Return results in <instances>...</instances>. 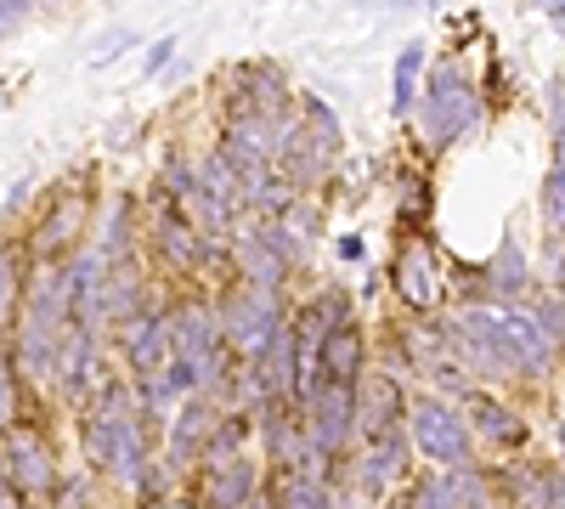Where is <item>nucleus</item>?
Masks as SVG:
<instances>
[{
    "label": "nucleus",
    "mask_w": 565,
    "mask_h": 509,
    "mask_svg": "<svg viewBox=\"0 0 565 509\" xmlns=\"http://www.w3.org/2000/svg\"><path fill=\"white\" fill-rule=\"evenodd\" d=\"M90 226H97V170H68L40 193V210L18 244L29 250V261L57 266L90 244Z\"/></svg>",
    "instance_id": "nucleus-1"
},
{
    "label": "nucleus",
    "mask_w": 565,
    "mask_h": 509,
    "mask_svg": "<svg viewBox=\"0 0 565 509\" xmlns=\"http://www.w3.org/2000/svg\"><path fill=\"white\" fill-rule=\"evenodd\" d=\"M289 289H260V284H238L226 277L215 289V311H221V335L238 351V362L266 357L282 335H289Z\"/></svg>",
    "instance_id": "nucleus-2"
},
{
    "label": "nucleus",
    "mask_w": 565,
    "mask_h": 509,
    "mask_svg": "<svg viewBox=\"0 0 565 509\" xmlns=\"http://www.w3.org/2000/svg\"><path fill=\"white\" fill-rule=\"evenodd\" d=\"M79 453L108 487L130 492L141 465L159 453V431L141 413H130V420H90V413H79Z\"/></svg>",
    "instance_id": "nucleus-3"
},
{
    "label": "nucleus",
    "mask_w": 565,
    "mask_h": 509,
    "mask_svg": "<svg viewBox=\"0 0 565 509\" xmlns=\"http://www.w3.org/2000/svg\"><path fill=\"white\" fill-rule=\"evenodd\" d=\"M481 114H487V103H481L476 79H469V68H463L458 57L436 63V74L424 79V97H418V108H413L418 130L430 136V148L463 142V136L481 125Z\"/></svg>",
    "instance_id": "nucleus-4"
},
{
    "label": "nucleus",
    "mask_w": 565,
    "mask_h": 509,
    "mask_svg": "<svg viewBox=\"0 0 565 509\" xmlns=\"http://www.w3.org/2000/svg\"><path fill=\"white\" fill-rule=\"evenodd\" d=\"M407 442L418 458L430 465H463L476 453V436H469L463 413L447 402V396H413L407 402Z\"/></svg>",
    "instance_id": "nucleus-5"
},
{
    "label": "nucleus",
    "mask_w": 565,
    "mask_h": 509,
    "mask_svg": "<svg viewBox=\"0 0 565 509\" xmlns=\"http://www.w3.org/2000/svg\"><path fill=\"white\" fill-rule=\"evenodd\" d=\"M0 447H7V470H12V487L29 498V503H45L57 492L63 470H57V447L52 436H45L29 413H18V420L0 431Z\"/></svg>",
    "instance_id": "nucleus-6"
},
{
    "label": "nucleus",
    "mask_w": 565,
    "mask_h": 509,
    "mask_svg": "<svg viewBox=\"0 0 565 509\" xmlns=\"http://www.w3.org/2000/svg\"><path fill=\"white\" fill-rule=\"evenodd\" d=\"M103 374H114L108 335L68 322V329L57 335V380H52V391H57L68 407H85V396L103 385Z\"/></svg>",
    "instance_id": "nucleus-7"
},
{
    "label": "nucleus",
    "mask_w": 565,
    "mask_h": 509,
    "mask_svg": "<svg viewBox=\"0 0 565 509\" xmlns=\"http://www.w3.org/2000/svg\"><path fill=\"white\" fill-rule=\"evenodd\" d=\"M391 284H396V300L407 306V317L441 311V261H436V250H430V238H424V233H402Z\"/></svg>",
    "instance_id": "nucleus-8"
},
{
    "label": "nucleus",
    "mask_w": 565,
    "mask_h": 509,
    "mask_svg": "<svg viewBox=\"0 0 565 509\" xmlns=\"http://www.w3.org/2000/svg\"><path fill=\"white\" fill-rule=\"evenodd\" d=\"M255 447H260V465L266 476H295L306 465V425H300V407L295 402H260L255 407Z\"/></svg>",
    "instance_id": "nucleus-9"
},
{
    "label": "nucleus",
    "mask_w": 565,
    "mask_h": 509,
    "mask_svg": "<svg viewBox=\"0 0 565 509\" xmlns=\"http://www.w3.org/2000/svg\"><path fill=\"white\" fill-rule=\"evenodd\" d=\"M300 425H306L311 453H351L356 447V391L351 385H322L300 407Z\"/></svg>",
    "instance_id": "nucleus-10"
},
{
    "label": "nucleus",
    "mask_w": 565,
    "mask_h": 509,
    "mask_svg": "<svg viewBox=\"0 0 565 509\" xmlns=\"http://www.w3.org/2000/svg\"><path fill=\"white\" fill-rule=\"evenodd\" d=\"M407 425L391 431V436H373V442H356L351 447V487L362 498H391L402 481H407Z\"/></svg>",
    "instance_id": "nucleus-11"
},
{
    "label": "nucleus",
    "mask_w": 565,
    "mask_h": 509,
    "mask_svg": "<svg viewBox=\"0 0 565 509\" xmlns=\"http://www.w3.org/2000/svg\"><path fill=\"white\" fill-rule=\"evenodd\" d=\"M407 380L391 374V368H367L356 380V442H373V436H391L407 425Z\"/></svg>",
    "instance_id": "nucleus-12"
},
{
    "label": "nucleus",
    "mask_w": 565,
    "mask_h": 509,
    "mask_svg": "<svg viewBox=\"0 0 565 509\" xmlns=\"http://www.w3.org/2000/svg\"><path fill=\"white\" fill-rule=\"evenodd\" d=\"M148 300H153V266H148V255L108 261V272H103V295H97L103 335H108V329H119V322H130Z\"/></svg>",
    "instance_id": "nucleus-13"
},
{
    "label": "nucleus",
    "mask_w": 565,
    "mask_h": 509,
    "mask_svg": "<svg viewBox=\"0 0 565 509\" xmlns=\"http://www.w3.org/2000/svg\"><path fill=\"white\" fill-rule=\"evenodd\" d=\"M215 420H221V402H210V396H186V402L170 413V420H164V431H159V453L170 458L181 476H193L199 453H204V436L215 431Z\"/></svg>",
    "instance_id": "nucleus-14"
},
{
    "label": "nucleus",
    "mask_w": 565,
    "mask_h": 509,
    "mask_svg": "<svg viewBox=\"0 0 565 509\" xmlns=\"http://www.w3.org/2000/svg\"><path fill=\"white\" fill-rule=\"evenodd\" d=\"M356 317V295L351 289H311V295H300V300H289V340L300 346V351H317L328 335L340 329V322H351Z\"/></svg>",
    "instance_id": "nucleus-15"
},
{
    "label": "nucleus",
    "mask_w": 565,
    "mask_h": 509,
    "mask_svg": "<svg viewBox=\"0 0 565 509\" xmlns=\"http://www.w3.org/2000/svg\"><path fill=\"white\" fill-rule=\"evenodd\" d=\"M57 335L63 329H40V322L18 317L7 329V357H12V374L23 391H52L57 380Z\"/></svg>",
    "instance_id": "nucleus-16"
},
{
    "label": "nucleus",
    "mask_w": 565,
    "mask_h": 509,
    "mask_svg": "<svg viewBox=\"0 0 565 509\" xmlns=\"http://www.w3.org/2000/svg\"><path fill=\"white\" fill-rule=\"evenodd\" d=\"M186 481H193V503L199 509H244L255 492H266V465L244 453V458H232V465H221V470H193Z\"/></svg>",
    "instance_id": "nucleus-17"
},
{
    "label": "nucleus",
    "mask_w": 565,
    "mask_h": 509,
    "mask_svg": "<svg viewBox=\"0 0 565 509\" xmlns=\"http://www.w3.org/2000/svg\"><path fill=\"white\" fill-rule=\"evenodd\" d=\"M141 226H148V215H141V199H136V193H108V199L97 204V226H90V250H97L103 261L141 255Z\"/></svg>",
    "instance_id": "nucleus-18"
},
{
    "label": "nucleus",
    "mask_w": 565,
    "mask_h": 509,
    "mask_svg": "<svg viewBox=\"0 0 565 509\" xmlns=\"http://www.w3.org/2000/svg\"><path fill=\"white\" fill-rule=\"evenodd\" d=\"M170 340L186 357H210L215 346H226L221 335V311H215V289L210 295H181L170 300Z\"/></svg>",
    "instance_id": "nucleus-19"
},
{
    "label": "nucleus",
    "mask_w": 565,
    "mask_h": 509,
    "mask_svg": "<svg viewBox=\"0 0 565 509\" xmlns=\"http://www.w3.org/2000/svg\"><path fill=\"white\" fill-rule=\"evenodd\" d=\"M317 368H322V380H328V385H351V391H356V380L373 368V346H367L362 317L340 322V329L317 346Z\"/></svg>",
    "instance_id": "nucleus-20"
},
{
    "label": "nucleus",
    "mask_w": 565,
    "mask_h": 509,
    "mask_svg": "<svg viewBox=\"0 0 565 509\" xmlns=\"http://www.w3.org/2000/svg\"><path fill=\"white\" fill-rule=\"evenodd\" d=\"M29 322H40V329H68L74 317V300H68V277H63V261L57 266H29V284H23V311Z\"/></svg>",
    "instance_id": "nucleus-21"
},
{
    "label": "nucleus",
    "mask_w": 565,
    "mask_h": 509,
    "mask_svg": "<svg viewBox=\"0 0 565 509\" xmlns=\"http://www.w3.org/2000/svg\"><path fill=\"white\" fill-rule=\"evenodd\" d=\"M469 407H463V425H469V436L476 442H487V447H498V453H514V447H526V420L514 413L509 402H498V396H487V391H476V396H463Z\"/></svg>",
    "instance_id": "nucleus-22"
},
{
    "label": "nucleus",
    "mask_w": 565,
    "mask_h": 509,
    "mask_svg": "<svg viewBox=\"0 0 565 509\" xmlns=\"http://www.w3.org/2000/svg\"><path fill=\"white\" fill-rule=\"evenodd\" d=\"M498 322H503V340L514 351V362H521V374L526 380H543L548 368H554V346L537 335V322L526 306H498Z\"/></svg>",
    "instance_id": "nucleus-23"
},
{
    "label": "nucleus",
    "mask_w": 565,
    "mask_h": 509,
    "mask_svg": "<svg viewBox=\"0 0 565 509\" xmlns=\"http://www.w3.org/2000/svg\"><path fill=\"white\" fill-rule=\"evenodd\" d=\"M548 492H554V470L543 465H514L492 476V498H503V509H548Z\"/></svg>",
    "instance_id": "nucleus-24"
},
{
    "label": "nucleus",
    "mask_w": 565,
    "mask_h": 509,
    "mask_svg": "<svg viewBox=\"0 0 565 509\" xmlns=\"http://www.w3.org/2000/svg\"><path fill=\"white\" fill-rule=\"evenodd\" d=\"M277 170H282V176H289V181H295V188H300V193H317V188H322V181H328V176H334V170H340V159H334V153H322V148L311 142V136L300 130V136H295V142H289V148H282V159H277Z\"/></svg>",
    "instance_id": "nucleus-25"
},
{
    "label": "nucleus",
    "mask_w": 565,
    "mask_h": 509,
    "mask_svg": "<svg viewBox=\"0 0 565 509\" xmlns=\"http://www.w3.org/2000/svg\"><path fill=\"white\" fill-rule=\"evenodd\" d=\"M232 79L249 91L255 108H295V97H300L295 79L282 74L277 63H238V68H232Z\"/></svg>",
    "instance_id": "nucleus-26"
},
{
    "label": "nucleus",
    "mask_w": 565,
    "mask_h": 509,
    "mask_svg": "<svg viewBox=\"0 0 565 509\" xmlns=\"http://www.w3.org/2000/svg\"><path fill=\"white\" fill-rule=\"evenodd\" d=\"M436 476H441L452 509H487L492 503V470H481L476 458H463V465H441Z\"/></svg>",
    "instance_id": "nucleus-27"
},
{
    "label": "nucleus",
    "mask_w": 565,
    "mask_h": 509,
    "mask_svg": "<svg viewBox=\"0 0 565 509\" xmlns=\"http://www.w3.org/2000/svg\"><path fill=\"white\" fill-rule=\"evenodd\" d=\"M193 170H199V193H204V199H215V204H226V210H238V215H244V199H238V165H232L221 148L193 153Z\"/></svg>",
    "instance_id": "nucleus-28"
},
{
    "label": "nucleus",
    "mask_w": 565,
    "mask_h": 509,
    "mask_svg": "<svg viewBox=\"0 0 565 509\" xmlns=\"http://www.w3.org/2000/svg\"><path fill=\"white\" fill-rule=\"evenodd\" d=\"M29 250L23 244H0V335L18 322L23 311V284H29Z\"/></svg>",
    "instance_id": "nucleus-29"
},
{
    "label": "nucleus",
    "mask_w": 565,
    "mask_h": 509,
    "mask_svg": "<svg viewBox=\"0 0 565 509\" xmlns=\"http://www.w3.org/2000/svg\"><path fill=\"white\" fill-rule=\"evenodd\" d=\"M300 130L311 136V142L322 148V153H334V159H345V125H340V114L328 108L317 91H300Z\"/></svg>",
    "instance_id": "nucleus-30"
},
{
    "label": "nucleus",
    "mask_w": 565,
    "mask_h": 509,
    "mask_svg": "<svg viewBox=\"0 0 565 509\" xmlns=\"http://www.w3.org/2000/svg\"><path fill=\"white\" fill-rule=\"evenodd\" d=\"M418 79H424V45L407 40L396 52V68H391V119H413L418 108Z\"/></svg>",
    "instance_id": "nucleus-31"
},
{
    "label": "nucleus",
    "mask_w": 565,
    "mask_h": 509,
    "mask_svg": "<svg viewBox=\"0 0 565 509\" xmlns=\"http://www.w3.org/2000/svg\"><path fill=\"white\" fill-rule=\"evenodd\" d=\"M271 509H334V487L317 476H271Z\"/></svg>",
    "instance_id": "nucleus-32"
},
{
    "label": "nucleus",
    "mask_w": 565,
    "mask_h": 509,
    "mask_svg": "<svg viewBox=\"0 0 565 509\" xmlns=\"http://www.w3.org/2000/svg\"><path fill=\"white\" fill-rule=\"evenodd\" d=\"M487 284H492V300H521L526 295L532 272H526V255H521V244H514V233H503V250L487 266Z\"/></svg>",
    "instance_id": "nucleus-33"
},
{
    "label": "nucleus",
    "mask_w": 565,
    "mask_h": 509,
    "mask_svg": "<svg viewBox=\"0 0 565 509\" xmlns=\"http://www.w3.org/2000/svg\"><path fill=\"white\" fill-rule=\"evenodd\" d=\"M175 481H186V476L170 465L164 453H153L148 465H141V476L130 481V503H136V509H159L164 498H175Z\"/></svg>",
    "instance_id": "nucleus-34"
},
{
    "label": "nucleus",
    "mask_w": 565,
    "mask_h": 509,
    "mask_svg": "<svg viewBox=\"0 0 565 509\" xmlns=\"http://www.w3.org/2000/svg\"><path fill=\"white\" fill-rule=\"evenodd\" d=\"M159 188L181 204V215H186V204H193V193H199V170H193V153H186V148H170L164 159H159Z\"/></svg>",
    "instance_id": "nucleus-35"
},
{
    "label": "nucleus",
    "mask_w": 565,
    "mask_h": 509,
    "mask_svg": "<svg viewBox=\"0 0 565 509\" xmlns=\"http://www.w3.org/2000/svg\"><path fill=\"white\" fill-rule=\"evenodd\" d=\"M159 380H164V391H170L175 402H186V396H204V357H186V351H175V357L159 368Z\"/></svg>",
    "instance_id": "nucleus-36"
},
{
    "label": "nucleus",
    "mask_w": 565,
    "mask_h": 509,
    "mask_svg": "<svg viewBox=\"0 0 565 509\" xmlns=\"http://www.w3.org/2000/svg\"><path fill=\"white\" fill-rule=\"evenodd\" d=\"M537 210H543V226H548V233H565V153H559V159L543 170Z\"/></svg>",
    "instance_id": "nucleus-37"
},
{
    "label": "nucleus",
    "mask_w": 565,
    "mask_h": 509,
    "mask_svg": "<svg viewBox=\"0 0 565 509\" xmlns=\"http://www.w3.org/2000/svg\"><path fill=\"white\" fill-rule=\"evenodd\" d=\"M526 311H532V322H537V335L559 351V346H565V300L537 295V300H526Z\"/></svg>",
    "instance_id": "nucleus-38"
},
{
    "label": "nucleus",
    "mask_w": 565,
    "mask_h": 509,
    "mask_svg": "<svg viewBox=\"0 0 565 509\" xmlns=\"http://www.w3.org/2000/svg\"><path fill=\"white\" fill-rule=\"evenodd\" d=\"M282 226H289V233L306 244V250H317V233H322V215H317V204L311 199H300L289 215H282Z\"/></svg>",
    "instance_id": "nucleus-39"
},
{
    "label": "nucleus",
    "mask_w": 565,
    "mask_h": 509,
    "mask_svg": "<svg viewBox=\"0 0 565 509\" xmlns=\"http://www.w3.org/2000/svg\"><path fill=\"white\" fill-rule=\"evenodd\" d=\"M175 52H181V40H175V34H164V40H153V45H148V52H141V63H136V74H141V79H159V74H164V68L175 63Z\"/></svg>",
    "instance_id": "nucleus-40"
},
{
    "label": "nucleus",
    "mask_w": 565,
    "mask_h": 509,
    "mask_svg": "<svg viewBox=\"0 0 565 509\" xmlns=\"http://www.w3.org/2000/svg\"><path fill=\"white\" fill-rule=\"evenodd\" d=\"M136 45V29H108L103 40H97V52H90V68H108L119 52H130Z\"/></svg>",
    "instance_id": "nucleus-41"
},
{
    "label": "nucleus",
    "mask_w": 565,
    "mask_h": 509,
    "mask_svg": "<svg viewBox=\"0 0 565 509\" xmlns=\"http://www.w3.org/2000/svg\"><path fill=\"white\" fill-rule=\"evenodd\" d=\"M34 12H40L34 0H0V40H7V34H18V29H23Z\"/></svg>",
    "instance_id": "nucleus-42"
},
{
    "label": "nucleus",
    "mask_w": 565,
    "mask_h": 509,
    "mask_svg": "<svg viewBox=\"0 0 565 509\" xmlns=\"http://www.w3.org/2000/svg\"><path fill=\"white\" fill-rule=\"evenodd\" d=\"M543 277L565 289V233H548V244H543Z\"/></svg>",
    "instance_id": "nucleus-43"
},
{
    "label": "nucleus",
    "mask_w": 565,
    "mask_h": 509,
    "mask_svg": "<svg viewBox=\"0 0 565 509\" xmlns=\"http://www.w3.org/2000/svg\"><path fill=\"white\" fill-rule=\"evenodd\" d=\"M548 130H554V142H559V153H565V85H559V79L548 85Z\"/></svg>",
    "instance_id": "nucleus-44"
},
{
    "label": "nucleus",
    "mask_w": 565,
    "mask_h": 509,
    "mask_svg": "<svg viewBox=\"0 0 565 509\" xmlns=\"http://www.w3.org/2000/svg\"><path fill=\"white\" fill-rule=\"evenodd\" d=\"M334 255H340L345 266H367V244H362L356 233H340V238H334Z\"/></svg>",
    "instance_id": "nucleus-45"
},
{
    "label": "nucleus",
    "mask_w": 565,
    "mask_h": 509,
    "mask_svg": "<svg viewBox=\"0 0 565 509\" xmlns=\"http://www.w3.org/2000/svg\"><path fill=\"white\" fill-rule=\"evenodd\" d=\"M34 199V181H18V188L7 193V215H23V204Z\"/></svg>",
    "instance_id": "nucleus-46"
},
{
    "label": "nucleus",
    "mask_w": 565,
    "mask_h": 509,
    "mask_svg": "<svg viewBox=\"0 0 565 509\" xmlns=\"http://www.w3.org/2000/svg\"><path fill=\"white\" fill-rule=\"evenodd\" d=\"M0 509H34L23 492H0Z\"/></svg>",
    "instance_id": "nucleus-47"
},
{
    "label": "nucleus",
    "mask_w": 565,
    "mask_h": 509,
    "mask_svg": "<svg viewBox=\"0 0 565 509\" xmlns=\"http://www.w3.org/2000/svg\"><path fill=\"white\" fill-rule=\"evenodd\" d=\"M0 492H18L12 487V470H7V447H0Z\"/></svg>",
    "instance_id": "nucleus-48"
},
{
    "label": "nucleus",
    "mask_w": 565,
    "mask_h": 509,
    "mask_svg": "<svg viewBox=\"0 0 565 509\" xmlns=\"http://www.w3.org/2000/svg\"><path fill=\"white\" fill-rule=\"evenodd\" d=\"M537 7H543L548 18H559V23H565V0H537Z\"/></svg>",
    "instance_id": "nucleus-49"
},
{
    "label": "nucleus",
    "mask_w": 565,
    "mask_h": 509,
    "mask_svg": "<svg viewBox=\"0 0 565 509\" xmlns=\"http://www.w3.org/2000/svg\"><path fill=\"white\" fill-rule=\"evenodd\" d=\"M244 509H271V487H266V492H255V498H249Z\"/></svg>",
    "instance_id": "nucleus-50"
},
{
    "label": "nucleus",
    "mask_w": 565,
    "mask_h": 509,
    "mask_svg": "<svg viewBox=\"0 0 565 509\" xmlns=\"http://www.w3.org/2000/svg\"><path fill=\"white\" fill-rule=\"evenodd\" d=\"M34 7H68V0H34Z\"/></svg>",
    "instance_id": "nucleus-51"
},
{
    "label": "nucleus",
    "mask_w": 565,
    "mask_h": 509,
    "mask_svg": "<svg viewBox=\"0 0 565 509\" xmlns=\"http://www.w3.org/2000/svg\"><path fill=\"white\" fill-rule=\"evenodd\" d=\"M559 447H565V425H559Z\"/></svg>",
    "instance_id": "nucleus-52"
},
{
    "label": "nucleus",
    "mask_w": 565,
    "mask_h": 509,
    "mask_svg": "<svg viewBox=\"0 0 565 509\" xmlns=\"http://www.w3.org/2000/svg\"><path fill=\"white\" fill-rule=\"evenodd\" d=\"M0 103H7V91H0Z\"/></svg>",
    "instance_id": "nucleus-53"
}]
</instances>
